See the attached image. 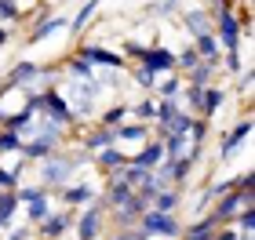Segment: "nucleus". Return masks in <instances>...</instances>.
I'll list each match as a JSON object with an SVG mask.
<instances>
[{
	"mask_svg": "<svg viewBox=\"0 0 255 240\" xmlns=\"http://www.w3.org/2000/svg\"><path fill=\"white\" fill-rule=\"evenodd\" d=\"M59 91H62V98L69 102V109H73V117L80 124V120H88V117L99 113V98H102L106 87H102L99 80H73V77H69Z\"/></svg>",
	"mask_w": 255,
	"mask_h": 240,
	"instance_id": "f03ea898",
	"label": "nucleus"
},
{
	"mask_svg": "<svg viewBox=\"0 0 255 240\" xmlns=\"http://www.w3.org/2000/svg\"><path fill=\"white\" fill-rule=\"evenodd\" d=\"M215 77H219V62H197L193 70L182 77V80H190V84H201V87H208V84H215Z\"/></svg>",
	"mask_w": 255,
	"mask_h": 240,
	"instance_id": "b1692460",
	"label": "nucleus"
},
{
	"mask_svg": "<svg viewBox=\"0 0 255 240\" xmlns=\"http://www.w3.org/2000/svg\"><path fill=\"white\" fill-rule=\"evenodd\" d=\"M102 230H106V208H102V200H91L88 208L77 211V219H73L77 240H102Z\"/></svg>",
	"mask_w": 255,
	"mask_h": 240,
	"instance_id": "39448f33",
	"label": "nucleus"
},
{
	"mask_svg": "<svg viewBox=\"0 0 255 240\" xmlns=\"http://www.w3.org/2000/svg\"><path fill=\"white\" fill-rule=\"evenodd\" d=\"M182 200H186V189H182V186H168V189H157L153 193V204H149V208L164 211V215H175L182 208Z\"/></svg>",
	"mask_w": 255,
	"mask_h": 240,
	"instance_id": "2eb2a0df",
	"label": "nucleus"
},
{
	"mask_svg": "<svg viewBox=\"0 0 255 240\" xmlns=\"http://www.w3.org/2000/svg\"><path fill=\"white\" fill-rule=\"evenodd\" d=\"M248 135H252V113L245 109V117H241L234 128H230L223 139H219V150H215V160H219V164H230V160H234L241 150H245Z\"/></svg>",
	"mask_w": 255,
	"mask_h": 240,
	"instance_id": "423d86ee",
	"label": "nucleus"
},
{
	"mask_svg": "<svg viewBox=\"0 0 255 240\" xmlns=\"http://www.w3.org/2000/svg\"><path fill=\"white\" fill-rule=\"evenodd\" d=\"M245 66H248V62H245V51H241V48H237V51H223V55H219V70L230 73V77H237L241 70H245Z\"/></svg>",
	"mask_w": 255,
	"mask_h": 240,
	"instance_id": "c756f323",
	"label": "nucleus"
},
{
	"mask_svg": "<svg viewBox=\"0 0 255 240\" xmlns=\"http://www.w3.org/2000/svg\"><path fill=\"white\" fill-rule=\"evenodd\" d=\"M237 77H241V84H237V95L248 102V98H252V84H255V73H252V66H245V70H241Z\"/></svg>",
	"mask_w": 255,
	"mask_h": 240,
	"instance_id": "e433bc0d",
	"label": "nucleus"
},
{
	"mask_svg": "<svg viewBox=\"0 0 255 240\" xmlns=\"http://www.w3.org/2000/svg\"><path fill=\"white\" fill-rule=\"evenodd\" d=\"M66 73L73 80H95V66L84 62L80 55H69V59H66Z\"/></svg>",
	"mask_w": 255,
	"mask_h": 240,
	"instance_id": "c85d7f7f",
	"label": "nucleus"
},
{
	"mask_svg": "<svg viewBox=\"0 0 255 240\" xmlns=\"http://www.w3.org/2000/svg\"><path fill=\"white\" fill-rule=\"evenodd\" d=\"M179 91H182V77L171 70V73H160L157 77V84H153V95L157 98H179Z\"/></svg>",
	"mask_w": 255,
	"mask_h": 240,
	"instance_id": "5701e85b",
	"label": "nucleus"
},
{
	"mask_svg": "<svg viewBox=\"0 0 255 240\" xmlns=\"http://www.w3.org/2000/svg\"><path fill=\"white\" fill-rule=\"evenodd\" d=\"M99 4H102V0H80V11H77L73 18H69V26H66V29L73 33V37H80V33L91 26V18L99 15Z\"/></svg>",
	"mask_w": 255,
	"mask_h": 240,
	"instance_id": "aec40b11",
	"label": "nucleus"
},
{
	"mask_svg": "<svg viewBox=\"0 0 255 240\" xmlns=\"http://www.w3.org/2000/svg\"><path fill=\"white\" fill-rule=\"evenodd\" d=\"M193 51L201 55L204 62H219V55H223V48H219V40H215V33H201V37H193Z\"/></svg>",
	"mask_w": 255,
	"mask_h": 240,
	"instance_id": "4be33fe9",
	"label": "nucleus"
},
{
	"mask_svg": "<svg viewBox=\"0 0 255 240\" xmlns=\"http://www.w3.org/2000/svg\"><path fill=\"white\" fill-rule=\"evenodd\" d=\"M212 240H237V230H234L230 222H226V226H215V237H212Z\"/></svg>",
	"mask_w": 255,
	"mask_h": 240,
	"instance_id": "58836bf2",
	"label": "nucleus"
},
{
	"mask_svg": "<svg viewBox=\"0 0 255 240\" xmlns=\"http://www.w3.org/2000/svg\"><path fill=\"white\" fill-rule=\"evenodd\" d=\"M18 171H22V164H15V167H4L0 164V189H18Z\"/></svg>",
	"mask_w": 255,
	"mask_h": 240,
	"instance_id": "f704fd0d",
	"label": "nucleus"
},
{
	"mask_svg": "<svg viewBox=\"0 0 255 240\" xmlns=\"http://www.w3.org/2000/svg\"><path fill=\"white\" fill-rule=\"evenodd\" d=\"M22 150V135L11 131V128H0V157H11Z\"/></svg>",
	"mask_w": 255,
	"mask_h": 240,
	"instance_id": "473e14b6",
	"label": "nucleus"
},
{
	"mask_svg": "<svg viewBox=\"0 0 255 240\" xmlns=\"http://www.w3.org/2000/svg\"><path fill=\"white\" fill-rule=\"evenodd\" d=\"M29 237V222L26 226H7V237L4 240H26Z\"/></svg>",
	"mask_w": 255,
	"mask_h": 240,
	"instance_id": "4c0bfd02",
	"label": "nucleus"
},
{
	"mask_svg": "<svg viewBox=\"0 0 255 240\" xmlns=\"http://www.w3.org/2000/svg\"><path fill=\"white\" fill-rule=\"evenodd\" d=\"M51 211H55L51 193H48V197H37V200H29V204H26V222H29V226H37V222H44V219H48Z\"/></svg>",
	"mask_w": 255,
	"mask_h": 240,
	"instance_id": "393cba45",
	"label": "nucleus"
},
{
	"mask_svg": "<svg viewBox=\"0 0 255 240\" xmlns=\"http://www.w3.org/2000/svg\"><path fill=\"white\" fill-rule=\"evenodd\" d=\"M146 139H153V135H149V124H142V120H124L113 128V142L117 146H142Z\"/></svg>",
	"mask_w": 255,
	"mask_h": 240,
	"instance_id": "ddd939ff",
	"label": "nucleus"
},
{
	"mask_svg": "<svg viewBox=\"0 0 255 240\" xmlns=\"http://www.w3.org/2000/svg\"><path fill=\"white\" fill-rule=\"evenodd\" d=\"M66 26H69V18H66V15H44L40 22H33V29L26 33V48H33V44H40V40L55 37V33L66 29Z\"/></svg>",
	"mask_w": 255,
	"mask_h": 240,
	"instance_id": "4468645a",
	"label": "nucleus"
},
{
	"mask_svg": "<svg viewBox=\"0 0 255 240\" xmlns=\"http://www.w3.org/2000/svg\"><path fill=\"white\" fill-rule=\"evenodd\" d=\"M138 240H157V237H138Z\"/></svg>",
	"mask_w": 255,
	"mask_h": 240,
	"instance_id": "a19ab883",
	"label": "nucleus"
},
{
	"mask_svg": "<svg viewBox=\"0 0 255 240\" xmlns=\"http://www.w3.org/2000/svg\"><path fill=\"white\" fill-rule=\"evenodd\" d=\"M241 208H255V189H226V193H219L212 200V208H208V215H212L219 226H226V222H234V215Z\"/></svg>",
	"mask_w": 255,
	"mask_h": 240,
	"instance_id": "7ed1b4c3",
	"label": "nucleus"
},
{
	"mask_svg": "<svg viewBox=\"0 0 255 240\" xmlns=\"http://www.w3.org/2000/svg\"><path fill=\"white\" fill-rule=\"evenodd\" d=\"M138 66H146L149 73H171L175 70V51L171 48H164V44H146L142 51H138V59H135Z\"/></svg>",
	"mask_w": 255,
	"mask_h": 240,
	"instance_id": "9d476101",
	"label": "nucleus"
},
{
	"mask_svg": "<svg viewBox=\"0 0 255 240\" xmlns=\"http://www.w3.org/2000/svg\"><path fill=\"white\" fill-rule=\"evenodd\" d=\"M128 77H131V84L142 91V95H153V84H157V73H149L146 66H128Z\"/></svg>",
	"mask_w": 255,
	"mask_h": 240,
	"instance_id": "cd10ccee",
	"label": "nucleus"
},
{
	"mask_svg": "<svg viewBox=\"0 0 255 240\" xmlns=\"http://www.w3.org/2000/svg\"><path fill=\"white\" fill-rule=\"evenodd\" d=\"M18 200L22 204H29V200H37V197H48V186H40V182H37V186H22V182H18Z\"/></svg>",
	"mask_w": 255,
	"mask_h": 240,
	"instance_id": "c9c22d12",
	"label": "nucleus"
},
{
	"mask_svg": "<svg viewBox=\"0 0 255 240\" xmlns=\"http://www.w3.org/2000/svg\"><path fill=\"white\" fill-rule=\"evenodd\" d=\"M226 102H230V87L208 84V87H204V109H201V117H208V120H215V117H219V109H223Z\"/></svg>",
	"mask_w": 255,
	"mask_h": 240,
	"instance_id": "6ab92c4d",
	"label": "nucleus"
},
{
	"mask_svg": "<svg viewBox=\"0 0 255 240\" xmlns=\"http://www.w3.org/2000/svg\"><path fill=\"white\" fill-rule=\"evenodd\" d=\"M40 164V171H37V182L40 186H48V193H59L62 186H69V182L77 178V171L80 167H88L91 164V153L88 150H66V146H59L51 157H44V160H37Z\"/></svg>",
	"mask_w": 255,
	"mask_h": 240,
	"instance_id": "f257e3e1",
	"label": "nucleus"
},
{
	"mask_svg": "<svg viewBox=\"0 0 255 240\" xmlns=\"http://www.w3.org/2000/svg\"><path fill=\"white\" fill-rule=\"evenodd\" d=\"M18 208H22L18 193H15V189H0V230H7V226L15 222Z\"/></svg>",
	"mask_w": 255,
	"mask_h": 240,
	"instance_id": "412c9836",
	"label": "nucleus"
},
{
	"mask_svg": "<svg viewBox=\"0 0 255 240\" xmlns=\"http://www.w3.org/2000/svg\"><path fill=\"white\" fill-rule=\"evenodd\" d=\"M179 7H182V0H149L142 7V15L146 18H171V15H179Z\"/></svg>",
	"mask_w": 255,
	"mask_h": 240,
	"instance_id": "bb28decb",
	"label": "nucleus"
},
{
	"mask_svg": "<svg viewBox=\"0 0 255 240\" xmlns=\"http://www.w3.org/2000/svg\"><path fill=\"white\" fill-rule=\"evenodd\" d=\"M40 117H48V120H55V124H62V128H73V124H77L73 109H69V102L62 98V91H59V87H44Z\"/></svg>",
	"mask_w": 255,
	"mask_h": 240,
	"instance_id": "0eeeda50",
	"label": "nucleus"
},
{
	"mask_svg": "<svg viewBox=\"0 0 255 240\" xmlns=\"http://www.w3.org/2000/svg\"><path fill=\"white\" fill-rule=\"evenodd\" d=\"M18 18H22L18 0H0V22H4V26H11V22H18Z\"/></svg>",
	"mask_w": 255,
	"mask_h": 240,
	"instance_id": "72a5a7b5",
	"label": "nucleus"
},
{
	"mask_svg": "<svg viewBox=\"0 0 255 240\" xmlns=\"http://www.w3.org/2000/svg\"><path fill=\"white\" fill-rule=\"evenodd\" d=\"M197 62H201V55L193 51V44H186L182 51H175V73H179V77H186V73L193 70Z\"/></svg>",
	"mask_w": 255,
	"mask_h": 240,
	"instance_id": "2f4dec72",
	"label": "nucleus"
},
{
	"mask_svg": "<svg viewBox=\"0 0 255 240\" xmlns=\"http://www.w3.org/2000/svg\"><path fill=\"white\" fill-rule=\"evenodd\" d=\"M215 219H212V215H201V219H193V222H182V237L179 240H212L215 237Z\"/></svg>",
	"mask_w": 255,
	"mask_h": 240,
	"instance_id": "a211bd4d",
	"label": "nucleus"
},
{
	"mask_svg": "<svg viewBox=\"0 0 255 240\" xmlns=\"http://www.w3.org/2000/svg\"><path fill=\"white\" fill-rule=\"evenodd\" d=\"M128 160H131V164H138V167H157L160 160H164V142H160V139H146Z\"/></svg>",
	"mask_w": 255,
	"mask_h": 240,
	"instance_id": "dca6fc26",
	"label": "nucleus"
},
{
	"mask_svg": "<svg viewBox=\"0 0 255 240\" xmlns=\"http://www.w3.org/2000/svg\"><path fill=\"white\" fill-rule=\"evenodd\" d=\"M153 113H157V95H142L135 106H128V117L142 124H153Z\"/></svg>",
	"mask_w": 255,
	"mask_h": 240,
	"instance_id": "a878e982",
	"label": "nucleus"
},
{
	"mask_svg": "<svg viewBox=\"0 0 255 240\" xmlns=\"http://www.w3.org/2000/svg\"><path fill=\"white\" fill-rule=\"evenodd\" d=\"M179 22H182V29H186V37H201V33H212V7H204V4H186V7H179Z\"/></svg>",
	"mask_w": 255,
	"mask_h": 240,
	"instance_id": "1a4fd4ad",
	"label": "nucleus"
},
{
	"mask_svg": "<svg viewBox=\"0 0 255 240\" xmlns=\"http://www.w3.org/2000/svg\"><path fill=\"white\" fill-rule=\"evenodd\" d=\"M91 160H95V167H99V171H106V175H113V171H121V167L128 164V153L121 150L117 142H113V146H106V150L91 153Z\"/></svg>",
	"mask_w": 255,
	"mask_h": 240,
	"instance_id": "f3484780",
	"label": "nucleus"
},
{
	"mask_svg": "<svg viewBox=\"0 0 255 240\" xmlns=\"http://www.w3.org/2000/svg\"><path fill=\"white\" fill-rule=\"evenodd\" d=\"M59 200H62V208H88L91 200H99V189L91 186V182H84V178H73L69 186H62L59 189Z\"/></svg>",
	"mask_w": 255,
	"mask_h": 240,
	"instance_id": "f8f14e48",
	"label": "nucleus"
},
{
	"mask_svg": "<svg viewBox=\"0 0 255 240\" xmlns=\"http://www.w3.org/2000/svg\"><path fill=\"white\" fill-rule=\"evenodd\" d=\"M124 120H128V102H113V106H106L102 117H99L102 128H117V124H124Z\"/></svg>",
	"mask_w": 255,
	"mask_h": 240,
	"instance_id": "7c9ffc66",
	"label": "nucleus"
},
{
	"mask_svg": "<svg viewBox=\"0 0 255 240\" xmlns=\"http://www.w3.org/2000/svg\"><path fill=\"white\" fill-rule=\"evenodd\" d=\"M73 219H77V208H62V211H51L44 222H37L33 230L40 233V240H66V233L73 230Z\"/></svg>",
	"mask_w": 255,
	"mask_h": 240,
	"instance_id": "6e6552de",
	"label": "nucleus"
},
{
	"mask_svg": "<svg viewBox=\"0 0 255 240\" xmlns=\"http://www.w3.org/2000/svg\"><path fill=\"white\" fill-rule=\"evenodd\" d=\"M59 146H66V135H44V131H40V135H29V139H22V150H18V153L37 164V160L51 157Z\"/></svg>",
	"mask_w": 255,
	"mask_h": 240,
	"instance_id": "9b49d317",
	"label": "nucleus"
},
{
	"mask_svg": "<svg viewBox=\"0 0 255 240\" xmlns=\"http://www.w3.org/2000/svg\"><path fill=\"white\" fill-rule=\"evenodd\" d=\"M138 230H142V237L179 240V237H182V219H175V215H164V211H153V208H146L142 215H138Z\"/></svg>",
	"mask_w": 255,
	"mask_h": 240,
	"instance_id": "20e7f679",
	"label": "nucleus"
},
{
	"mask_svg": "<svg viewBox=\"0 0 255 240\" xmlns=\"http://www.w3.org/2000/svg\"><path fill=\"white\" fill-rule=\"evenodd\" d=\"M7 40H11V29L4 26V22H0V48H4V44H7Z\"/></svg>",
	"mask_w": 255,
	"mask_h": 240,
	"instance_id": "ea45409f",
	"label": "nucleus"
}]
</instances>
